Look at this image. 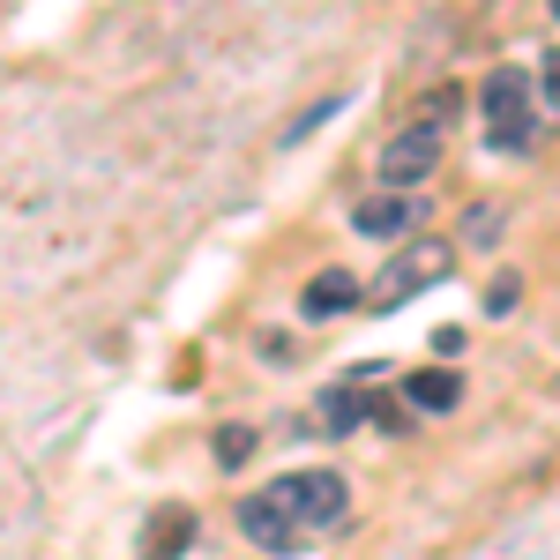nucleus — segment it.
Segmentation results:
<instances>
[{"mask_svg": "<svg viewBox=\"0 0 560 560\" xmlns=\"http://www.w3.org/2000/svg\"><path fill=\"white\" fill-rule=\"evenodd\" d=\"M269 501L300 523V530H329V523H345L351 493H345L337 471H284V478H269Z\"/></svg>", "mask_w": 560, "mask_h": 560, "instance_id": "nucleus-1", "label": "nucleus"}, {"mask_svg": "<svg viewBox=\"0 0 560 560\" xmlns=\"http://www.w3.org/2000/svg\"><path fill=\"white\" fill-rule=\"evenodd\" d=\"M433 165H441V128H433V120H411L404 135L382 142V179L388 187H419Z\"/></svg>", "mask_w": 560, "mask_h": 560, "instance_id": "nucleus-2", "label": "nucleus"}, {"mask_svg": "<svg viewBox=\"0 0 560 560\" xmlns=\"http://www.w3.org/2000/svg\"><path fill=\"white\" fill-rule=\"evenodd\" d=\"M441 277H448V247L419 240V247H404V255H396V269H382V284H374V306H404L411 292H427V284H441Z\"/></svg>", "mask_w": 560, "mask_h": 560, "instance_id": "nucleus-3", "label": "nucleus"}, {"mask_svg": "<svg viewBox=\"0 0 560 560\" xmlns=\"http://www.w3.org/2000/svg\"><path fill=\"white\" fill-rule=\"evenodd\" d=\"M240 530L255 538L261 553H300V546H306V530H300L292 516H284V509H277L269 493H255V501H240Z\"/></svg>", "mask_w": 560, "mask_h": 560, "instance_id": "nucleus-4", "label": "nucleus"}, {"mask_svg": "<svg viewBox=\"0 0 560 560\" xmlns=\"http://www.w3.org/2000/svg\"><path fill=\"white\" fill-rule=\"evenodd\" d=\"M187 546H195V509H158V516H150V530H142V560H179L187 553Z\"/></svg>", "mask_w": 560, "mask_h": 560, "instance_id": "nucleus-5", "label": "nucleus"}, {"mask_svg": "<svg viewBox=\"0 0 560 560\" xmlns=\"http://www.w3.org/2000/svg\"><path fill=\"white\" fill-rule=\"evenodd\" d=\"M478 105H486V128H493V120H523V113H530V75H523V68H501V75H486Z\"/></svg>", "mask_w": 560, "mask_h": 560, "instance_id": "nucleus-6", "label": "nucleus"}, {"mask_svg": "<svg viewBox=\"0 0 560 560\" xmlns=\"http://www.w3.org/2000/svg\"><path fill=\"white\" fill-rule=\"evenodd\" d=\"M351 224L366 232V240H396V232H411L419 224V202H404V195H374V202H359Z\"/></svg>", "mask_w": 560, "mask_h": 560, "instance_id": "nucleus-7", "label": "nucleus"}, {"mask_svg": "<svg viewBox=\"0 0 560 560\" xmlns=\"http://www.w3.org/2000/svg\"><path fill=\"white\" fill-rule=\"evenodd\" d=\"M351 300H359V284H351L345 269H322V277L300 292V314H306V322H329V314H345Z\"/></svg>", "mask_w": 560, "mask_h": 560, "instance_id": "nucleus-8", "label": "nucleus"}, {"mask_svg": "<svg viewBox=\"0 0 560 560\" xmlns=\"http://www.w3.org/2000/svg\"><path fill=\"white\" fill-rule=\"evenodd\" d=\"M404 396H411L419 411H456V404H464V382H456L448 366H427V374L404 382Z\"/></svg>", "mask_w": 560, "mask_h": 560, "instance_id": "nucleus-9", "label": "nucleus"}, {"mask_svg": "<svg viewBox=\"0 0 560 560\" xmlns=\"http://www.w3.org/2000/svg\"><path fill=\"white\" fill-rule=\"evenodd\" d=\"M247 456H255V427H224L217 433V464H224V471H240Z\"/></svg>", "mask_w": 560, "mask_h": 560, "instance_id": "nucleus-10", "label": "nucleus"}, {"mask_svg": "<svg viewBox=\"0 0 560 560\" xmlns=\"http://www.w3.org/2000/svg\"><path fill=\"white\" fill-rule=\"evenodd\" d=\"M337 113H345V97H322V105H306L300 120H292V128H284V142H306V135L322 128V120H337Z\"/></svg>", "mask_w": 560, "mask_h": 560, "instance_id": "nucleus-11", "label": "nucleus"}, {"mask_svg": "<svg viewBox=\"0 0 560 560\" xmlns=\"http://www.w3.org/2000/svg\"><path fill=\"white\" fill-rule=\"evenodd\" d=\"M486 142H493V150H530V113H523V120H493Z\"/></svg>", "mask_w": 560, "mask_h": 560, "instance_id": "nucleus-12", "label": "nucleus"}, {"mask_svg": "<svg viewBox=\"0 0 560 560\" xmlns=\"http://www.w3.org/2000/svg\"><path fill=\"white\" fill-rule=\"evenodd\" d=\"M322 411H329V433H351V427H359V396H351V388H337Z\"/></svg>", "mask_w": 560, "mask_h": 560, "instance_id": "nucleus-13", "label": "nucleus"}, {"mask_svg": "<svg viewBox=\"0 0 560 560\" xmlns=\"http://www.w3.org/2000/svg\"><path fill=\"white\" fill-rule=\"evenodd\" d=\"M456 105H464V90H433V97H427V113H419V120H433V128H441V120H456Z\"/></svg>", "mask_w": 560, "mask_h": 560, "instance_id": "nucleus-14", "label": "nucleus"}, {"mask_svg": "<svg viewBox=\"0 0 560 560\" xmlns=\"http://www.w3.org/2000/svg\"><path fill=\"white\" fill-rule=\"evenodd\" d=\"M486 306H493V314H509V306H516V277H501V284L486 292Z\"/></svg>", "mask_w": 560, "mask_h": 560, "instance_id": "nucleus-15", "label": "nucleus"}, {"mask_svg": "<svg viewBox=\"0 0 560 560\" xmlns=\"http://www.w3.org/2000/svg\"><path fill=\"white\" fill-rule=\"evenodd\" d=\"M538 90H546V105H553V113H560V52H553V60H546V83H538Z\"/></svg>", "mask_w": 560, "mask_h": 560, "instance_id": "nucleus-16", "label": "nucleus"}, {"mask_svg": "<svg viewBox=\"0 0 560 560\" xmlns=\"http://www.w3.org/2000/svg\"><path fill=\"white\" fill-rule=\"evenodd\" d=\"M553 15H560V0H553Z\"/></svg>", "mask_w": 560, "mask_h": 560, "instance_id": "nucleus-17", "label": "nucleus"}]
</instances>
